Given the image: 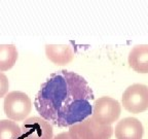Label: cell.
<instances>
[{
	"label": "cell",
	"instance_id": "3957f363",
	"mask_svg": "<svg viewBox=\"0 0 148 139\" xmlns=\"http://www.w3.org/2000/svg\"><path fill=\"white\" fill-rule=\"evenodd\" d=\"M71 139H110L113 133L111 126H105L97 123L90 116L81 123L69 128Z\"/></svg>",
	"mask_w": 148,
	"mask_h": 139
},
{
	"label": "cell",
	"instance_id": "52a82bcc",
	"mask_svg": "<svg viewBox=\"0 0 148 139\" xmlns=\"http://www.w3.org/2000/svg\"><path fill=\"white\" fill-rule=\"evenodd\" d=\"M23 139H53V126L39 116H32L22 125Z\"/></svg>",
	"mask_w": 148,
	"mask_h": 139
},
{
	"label": "cell",
	"instance_id": "7c38bea8",
	"mask_svg": "<svg viewBox=\"0 0 148 139\" xmlns=\"http://www.w3.org/2000/svg\"><path fill=\"white\" fill-rule=\"evenodd\" d=\"M0 139H23L21 127L8 118L0 120Z\"/></svg>",
	"mask_w": 148,
	"mask_h": 139
},
{
	"label": "cell",
	"instance_id": "5bb4252c",
	"mask_svg": "<svg viewBox=\"0 0 148 139\" xmlns=\"http://www.w3.org/2000/svg\"><path fill=\"white\" fill-rule=\"evenodd\" d=\"M53 139H71V137H70L68 132H62L57 135V136L53 137Z\"/></svg>",
	"mask_w": 148,
	"mask_h": 139
},
{
	"label": "cell",
	"instance_id": "8fae6325",
	"mask_svg": "<svg viewBox=\"0 0 148 139\" xmlns=\"http://www.w3.org/2000/svg\"><path fill=\"white\" fill-rule=\"evenodd\" d=\"M18 56V50L14 44H0V71H7L14 67Z\"/></svg>",
	"mask_w": 148,
	"mask_h": 139
},
{
	"label": "cell",
	"instance_id": "9c48e42d",
	"mask_svg": "<svg viewBox=\"0 0 148 139\" xmlns=\"http://www.w3.org/2000/svg\"><path fill=\"white\" fill-rule=\"evenodd\" d=\"M46 58L56 65H66L74 59V51L66 44H46Z\"/></svg>",
	"mask_w": 148,
	"mask_h": 139
},
{
	"label": "cell",
	"instance_id": "30bf717a",
	"mask_svg": "<svg viewBox=\"0 0 148 139\" xmlns=\"http://www.w3.org/2000/svg\"><path fill=\"white\" fill-rule=\"evenodd\" d=\"M129 64L136 72L148 73V44H138L131 50Z\"/></svg>",
	"mask_w": 148,
	"mask_h": 139
},
{
	"label": "cell",
	"instance_id": "6da1fadb",
	"mask_svg": "<svg viewBox=\"0 0 148 139\" xmlns=\"http://www.w3.org/2000/svg\"><path fill=\"white\" fill-rule=\"evenodd\" d=\"M92 99L94 93L84 77L75 72L61 70L42 83L34 105L42 118L53 124L59 114L72 102Z\"/></svg>",
	"mask_w": 148,
	"mask_h": 139
},
{
	"label": "cell",
	"instance_id": "ba28073f",
	"mask_svg": "<svg viewBox=\"0 0 148 139\" xmlns=\"http://www.w3.org/2000/svg\"><path fill=\"white\" fill-rule=\"evenodd\" d=\"M114 132L117 139H142L144 130L138 118L130 116L118 122Z\"/></svg>",
	"mask_w": 148,
	"mask_h": 139
},
{
	"label": "cell",
	"instance_id": "5b68a950",
	"mask_svg": "<svg viewBox=\"0 0 148 139\" xmlns=\"http://www.w3.org/2000/svg\"><path fill=\"white\" fill-rule=\"evenodd\" d=\"M121 112V105L111 97H100L92 104V118L101 125L111 126L118 120Z\"/></svg>",
	"mask_w": 148,
	"mask_h": 139
},
{
	"label": "cell",
	"instance_id": "277c9868",
	"mask_svg": "<svg viewBox=\"0 0 148 139\" xmlns=\"http://www.w3.org/2000/svg\"><path fill=\"white\" fill-rule=\"evenodd\" d=\"M92 114V105L88 100H77L61 111L53 125L58 127H71L90 118Z\"/></svg>",
	"mask_w": 148,
	"mask_h": 139
},
{
	"label": "cell",
	"instance_id": "7a4b0ae2",
	"mask_svg": "<svg viewBox=\"0 0 148 139\" xmlns=\"http://www.w3.org/2000/svg\"><path fill=\"white\" fill-rule=\"evenodd\" d=\"M4 112L7 118L14 122L24 120L32 110L31 99L27 94L20 91H12L4 98Z\"/></svg>",
	"mask_w": 148,
	"mask_h": 139
},
{
	"label": "cell",
	"instance_id": "8992f818",
	"mask_svg": "<svg viewBox=\"0 0 148 139\" xmlns=\"http://www.w3.org/2000/svg\"><path fill=\"white\" fill-rule=\"evenodd\" d=\"M123 108L132 114H140L148 109V87L134 83L127 87L123 94Z\"/></svg>",
	"mask_w": 148,
	"mask_h": 139
},
{
	"label": "cell",
	"instance_id": "4fadbf2b",
	"mask_svg": "<svg viewBox=\"0 0 148 139\" xmlns=\"http://www.w3.org/2000/svg\"><path fill=\"white\" fill-rule=\"evenodd\" d=\"M9 89V81L7 76L4 73L0 72V98L4 97L8 93Z\"/></svg>",
	"mask_w": 148,
	"mask_h": 139
}]
</instances>
